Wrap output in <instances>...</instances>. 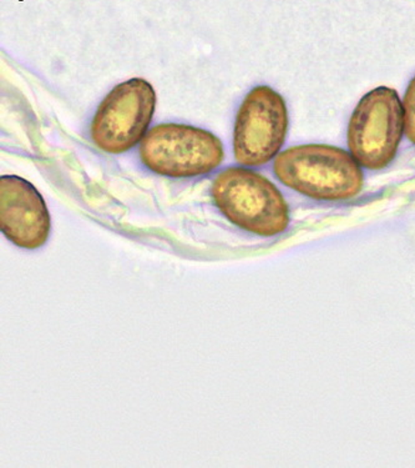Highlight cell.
I'll list each match as a JSON object with an SVG mask.
<instances>
[{"label":"cell","instance_id":"4","mask_svg":"<svg viewBox=\"0 0 415 468\" xmlns=\"http://www.w3.org/2000/svg\"><path fill=\"white\" fill-rule=\"evenodd\" d=\"M404 133V112L392 88L379 87L364 95L350 116L348 148L360 166L384 169L396 158Z\"/></svg>","mask_w":415,"mask_h":468},{"label":"cell","instance_id":"7","mask_svg":"<svg viewBox=\"0 0 415 468\" xmlns=\"http://www.w3.org/2000/svg\"><path fill=\"white\" fill-rule=\"evenodd\" d=\"M52 221L46 201L33 184L16 176L0 177V230L8 240L36 250L49 239Z\"/></svg>","mask_w":415,"mask_h":468},{"label":"cell","instance_id":"2","mask_svg":"<svg viewBox=\"0 0 415 468\" xmlns=\"http://www.w3.org/2000/svg\"><path fill=\"white\" fill-rule=\"evenodd\" d=\"M211 195L223 217L243 230L271 238L288 228L289 211L284 195L254 170H223L213 181Z\"/></svg>","mask_w":415,"mask_h":468},{"label":"cell","instance_id":"8","mask_svg":"<svg viewBox=\"0 0 415 468\" xmlns=\"http://www.w3.org/2000/svg\"><path fill=\"white\" fill-rule=\"evenodd\" d=\"M404 133L411 144L415 145V77L408 85L403 101Z\"/></svg>","mask_w":415,"mask_h":468},{"label":"cell","instance_id":"1","mask_svg":"<svg viewBox=\"0 0 415 468\" xmlns=\"http://www.w3.org/2000/svg\"><path fill=\"white\" fill-rule=\"evenodd\" d=\"M274 173L284 186L315 200L352 199L364 184L356 159L331 145L292 146L275 156Z\"/></svg>","mask_w":415,"mask_h":468},{"label":"cell","instance_id":"6","mask_svg":"<svg viewBox=\"0 0 415 468\" xmlns=\"http://www.w3.org/2000/svg\"><path fill=\"white\" fill-rule=\"evenodd\" d=\"M288 129L285 99L267 85L254 88L238 109L233 130L234 159L262 166L278 155Z\"/></svg>","mask_w":415,"mask_h":468},{"label":"cell","instance_id":"5","mask_svg":"<svg viewBox=\"0 0 415 468\" xmlns=\"http://www.w3.org/2000/svg\"><path fill=\"white\" fill-rule=\"evenodd\" d=\"M155 108V89L149 81L134 78L117 85L99 105L91 122L95 146L108 154L129 152L148 134Z\"/></svg>","mask_w":415,"mask_h":468},{"label":"cell","instance_id":"3","mask_svg":"<svg viewBox=\"0 0 415 468\" xmlns=\"http://www.w3.org/2000/svg\"><path fill=\"white\" fill-rule=\"evenodd\" d=\"M140 158L159 176L183 179L213 172L223 162L224 152L221 140L205 129L160 124L142 139Z\"/></svg>","mask_w":415,"mask_h":468}]
</instances>
